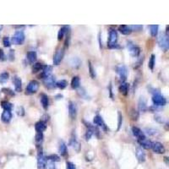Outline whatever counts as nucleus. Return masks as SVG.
I'll list each match as a JSON object with an SVG mask.
<instances>
[{"label":"nucleus","mask_w":169,"mask_h":169,"mask_svg":"<svg viewBox=\"0 0 169 169\" xmlns=\"http://www.w3.org/2000/svg\"><path fill=\"white\" fill-rule=\"evenodd\" d=\"M66 168L67 169H76L75 168V165L71 162H66Z\"/></svg>","instance_id":"nucleus-43"},{"label":"nucleus","mask_w":169,"mask_h":169,"mask_svg":"<svg viewBox=\"0 0 169 169\" xmlns=\"http://www.w3.org/2000/svg\"><path fill=\"white\" fill-rule=\"evenodd\" d=\"M13 82L15 84V89L17 92H20L21 90H22V81L21 79L19 78L18 76H15L14 79H13Z\"/></svg>","instance_id":"nucleus-20"},{"label":"nucleus","mask_w":169,"mask_h":169,"mask_svg":"<svg viewBox=\"0 0 169 169\" xmlns=\"http://www.w3.org/2000/svg\"><path fill=\"white\" fill-rule=\"evenodd\" d=\"M127 48L129 50L130 55L134 57V58L138 57L139 53H140V49H139V47L136 46L135 44H134V43H133L132 42H130V41H129V42H127Z\"/></svg>","instance_id":"nucleus-7"},{"label":"nucleus","mask_w":169,"mask_h":169,"mask_svg":"<svg viewBox=\"0 0 169 169\" xmlns=\"http://www.w3.org/2000/svg\"><path fill=\"white\" fill-rule=\"evenodd\" d=\"M157 42L159 47L165 52L168 51L169 48V40H168V34L166 33H162L160 34L157 39Z\"/></svg>","instance_id":"nucleus-3"},{"label":"nucleus","mask_w":169,"mask_h":169,"mask_svg":"<svg viewBox=\"0 0 169 169\" xmlns=\"http://www.w3.org/2000/svg\"><path fill=\"white\" fill-rule=\"evenodd\" d=\"M46 159L48 160L50 162H59L60 157L58 156V155L53 154V155H50V156H47L46 157Z\"/></svg>","instance_id":"nucleus-36"},{"label":"nucleus","mask_w":169,"mask_h":169,"mask_svg":"<svg viewBox=\"0 0 169 169\" xmlns=\"http://www.w3.org/2000/svg\"><path fill=\"white\" fill-rule=\"evenodd\" d=\"M122 123H123V116L121 115L120 113H119V125H118V130H119L120 127L122 125Z\"/></svg>","instance_id":"nucleus-44"},{"label":"nucleus","mask_w":169,"mask_h":169,"mask_svg":"<svg viewBox=\"0 0 169 169\" xmlns=\"http://www.w3.org/2000/svg\"><path fill=\"white\" fill-rule=\"evenodd\" d=\"M12 119V113L10 111H4L3 113L1 115V120L3 121V123L8 124L10 123V120Z\"/></svg>","instance_id":"nucleus-18"},{"label":"nucleus","mask_w":169,"mask_h":169,"mask_svg":"<svg viewBox=\"0 0 169 169\" xmlns=\"http://www.w3.org/2000/svg\"><path fill=\"white\" fill-rule=\"evenodd\" d=\"M53 71V67L50 66V65H45L43 66V69H42V73L40 75V77H42V79H45L47 77H48L51 75V73Z\"/></svg>","instance_id":"nucleus-17"},{"label":"nucleus","mask_w":169,"mask_h":169,"mask_svg":"<svg viewBox=\"0 0 169 169\" xmlns=\"http://www.w3.org/2000/svg\"><path fill=\"white\" fill-rule=\"evenodd\" d=\"M80 80L78 76H75L73 77V79L71 80V86L73 89H77L80 87Z\"/></svg>","instance_id":"nucleus-27"},{"label":"nucleus","mask_w":169,"mask_h":169,"mask_svg":"<svg viewBox=\"0 0 169 169\" xmlns=\"http://www.w3.org/2000/svg\"><path fill=\"white\" fill-rule=\"evenodd\" d=\"M70 145L74 148V149L79 152L80 150V144L79 143V141L77 140V138H76V134H75V132L72 133V135H71V138H70Z\"/></svg>","instance_id":"nucleus-12"},{"label":"nucleus","mask_w":169,"mask_h":169,"mask_svg":"<svg viewBox=\"0 0 169 169\" xmlns=\"http://www.w3.org/2000/svg\"><path fill=\"white\" fill-rule=\"evenodd\" d=\"M131 113H133V115H131V118H132V119H133V120L138 119V118H139V113H138V112H137V111H135L134 109H132V112H131Z\"/></svg>","instance_id":"nucleus-42"},{"label":"nucleus","mask_w":169,"mask_h":169,"mask_svg":"<svg viewBox=\"0 0 169 169\" xmlns=\"http://www.w3.org/2000/svg\"><path fill=\"white\" fill-rule=\"evenodd\" d=\"M3 43H4V46L5 47H10V45H11L10 37L9 36H4V39H3Z\"/></svg>","instance_id":"nucleus-40"},{"label":"nucleus","mask_w":169,"mask_h":169,"mask_svg":"<svg viewBox=\"0 0 169 169\" xmlns=\"http://www.w3.org/2000/svg\"><path fill=\"white\" fill-rule=\"evenodd\" d=\"M129 28L131 29V30H135V31H139L143 29V25H129Z\"/></svg>","instance_id":"nucleus-39"},{"label":"nucleus","mask_w":169,"mask_h":169,"mask_svg":"<svg viewBox=\"0 0 169 169\" xmlns=\"http://www.w3.org/2000/svg\"><path fill=\"white\" fill-rule=\"evenodd\" d=\"M43 66L44 65H42V64H40V63H36V64H34L33 67H32V73H37V72H39L41 70H42Z\"/></svg>","instance_id":"nucleus-33"},{"label":"nucleus","mask_w":169,"mask_h":169,"mask_svg":"<svg viewBox=\"0 0 169 169\" xmlns=\"http://www.w3.org/2000/svg\"><path fill=\"white\" fill-rule=\"evenodd\" d=\"M1 107L4 109V111H10V112L13 108V105L7 101H3L1 102Z\"/></svg>","instance_id":"nucleus-30"},{"label":"nucleus","mask_w":169,"mask_h":169,"mask_svg":"<svg viewBox=\"0 0 169 169\" xmlns=\"http://www.w3.org/2000/svg\"><path fill=\"white\" fill-rule=\"evenodd\" d=\"M26 59L28 60V62L30 64H33L34 62H36V60L37 59V55H36V53L34 52V51H30V52H28L27 54H26Z\"/></svg>","instance_id":"nucleus-23"},{"label":"nucleus","mask_w":169,"mask_h":169,"mask_svg":"<svg viewBox=\"0 0 169 169\" xmlns=\"http://www.w3.org/2000/svg\"><path fill=\"white\" fill-rule=\"evenodd\" d=\"M9 78H10V74L8 72H3L2 74H0V83L4 84L7 82Z\"/></svg>","instance_id":"nucleus-31"},{"label":"nucleus","mask_w":169,"mask_h":169,"mask_svg":"<svg viewBox=\"0 0 169 169\" xmlns=\"http://www.w3.org/2000/svg\"><path fill=\"white\" fill-rule=\"evenodd\" d=\"M64 56V48H59L53 56V64L59 65L62 62Z\"/></svg>","instance_id":"nucleus-9"},{"label":"nucleus","mask_w":169,"mask_h":169,"mask_svg":"<svg viewBox=\"0 0 169 169\" xmlns=\"http://www.w3.org/2000/svg\"><path fill=\"white\" fill-rule=\"evenodd\" d=\"M132 132H133V134L134 136L138 139V140H143V139H146L143 131L138 127H135V126L132 127Z\"/></svg>","instance_id":"nucleus-14"},{"label":"nucleus","mask_w":169,"mask_h":169,"mask_svg":"<svg viewBox=\"0 0 169 169\" xmlns=\"http://www.w3.org/2000/svg\"><path fill=\"white\" fill-rule=\"evenodd\" d=\"M158 25H150V34L152 36H156L158 33Z\"/></svg>","instance_id":"nucleus-32"},{"label":"nucleus","mask_w":169,"mask_h":169,"mask_svg":"<svg viewBox=\"0 0 169 169\" xmlns=\"http://www.w3.org/2000/svg\"><path fill=\"white\" fill-rule=\"evenodd\" d=\"M69 113H70V118L72 119H75L77 117V107L74 102L70 101L69 102Z\"/></svg>","instance_id":"nucleus-13"},{"label":"nucleus","mask_w":169,"mask_h":169,"mask_svg":"<svg viewBox=\"0 0 169 169\" xmlns=\"http://www.w3.org/2000/svg\"><path fill=\"white\" fill-rule=\"evenodd\" d=\"M2 29H3V25H0V30H2Z\"/></svg>","instance_id":"nucleus-47"},{"label":"nucleus","mask_w":169,"mask_h":169,"mask_svg":"<svg viewBox=\"0 0 169 169\" xmlns=\"http://www.w3.org/2000/svg\"><path fill=\"white\" fill-rule=\"evenodd\" d=\"M40 97L41 103L42 105V107L45 110H47L48 108V106H49V98H48V96L46 94H42Z\"/></svg>","instance_id":"nucleus-21"},{"label":"nucleus","mask_w":169,"mask_h":169,"mask_svg":"<svg viewBox=\"0 0 169 169\" xmlns=\"http://www.w3.org/2000/svg\"><path fill=\"white\" fill-rule=\"evenodd\" d=\"M0 60H1V61H4V60H5L4 52V51H3L2 49H0Z\"/></svg>","instance_id":"nucleus-45"},{"label":"nucleus","mask_w":169,"mask_h":169,"mask_svg":"<svg viewBox=\"0 0 169 169\" xmlns=\"http://www.w3.org/2000/svg\"><path fill=\"white\" fill-rule=\"evenodd\" d=\"M2 91L6 95H9V96H15V92L12 90L9 89V88H3L2 89Z\"/></svg>","instance_id":"nucleus-41"},{"label":"nucleus","mask_w":169,"mask_h":169,"mask_svg":"<svg viewBox=\"0 0 169 169\" xmlns=\"http://www.w3.org/2000/svg\"><path fill=\"white\" fill-rule=\"evenodd\" d=\"M150 149L156 154H163L165 152L164 145L160 142H152Z\"/></svg>","instance_id":"nucleus-11"},{"label":"nucleus","mask_w":169,"mask_h":169,"mask_svg":"<svg viewBox=\"0 0 169 169\" xmlns=\"http://www.w3.org/2000/svg\"><path fill=\"white\" fill-rule=\"evenodd\" d=\"M25 39V33L22 30H17L15 33V35L13 36L12 42H14V44L21 45L24 43Z\"/></svg>","instance_id":"nucleus-5"},{"label":"nucleus","mask_w":169,"mask_h":169,"mask_svg":"<svg viewBox=\"0 0 169 169\" xmlns=\"http://www.w3.org/2000/svg\"><path fill=\"white\" fill-rule=\"evenodd\" d=\"M94 124L96 125H97V126L101 127V128L103 129L104 131H107V129H107V125H106V124H105L103 119H102L101 116H99V115L95 116Z\"/></svg>","instance_id":"nucleus-15"},{"label":"nucleus","mask_w":169,"mask_h":169,"mask_svg":"<svg viewBox=\"0 0 169 169\" xmlns=\"http://www.w3.org/2000/svg\"><path fill=\"white\" fill-rule=\"evenodd\" d=\"M47 129V125L43 121H39L35 125V129L37 133H42Z\"/></svg>","instance_id":"nucleus-22"},{"label":"nucleus","mask_w":169,"mask_h":169,"mask_svg":"<svg viewBox=\"0 0 169 169\" xmlns=\"http://www.w3.org/2000/svg\"><path fill=\"white\" fill-rule=\"evenodd\" d=\"M40 84L36 80H31L29 84H27L26 89H25V93L27 95H32L36 93V91L39 89Z\"/></svg>","instance_id":"nucleus-4"},{"label":"nucleus","mask_w":169,"mask_h":169,"mask_svg":"<svg viewBox=\"0 0 169 169\" xmlns=\"http://www.w3.org/2000/svg\"><path fill=\"white\" fill-rule=\"evenodd\" d=\"M88 66H89V73L90 77H91L92 79H95V78H96V72H95L94 68H93V66H92L91 63H90V61L88 62Z\"/></svg>","instance_id":"nucleus-38"},{"label":"nucleus","mask_w":169,"mask_h":169,"mask_svg":"<svg viewBox=\"0 0 169 169\" xmlns=\"http://www.w3.org/2000/svg\"><path fill=\"white\" fill-rule=\"evenodd\" d=\"M129 85L128 83H122L120 84L119 86V91L124 95V96H127L128 93H129Z\"/></svg>","instance_id":"nucleus-26"},{"label":"nucleus","mask_w":169,"mask_h":169,"mask_svg":"<svg viewBox=\"0 0 169 169\" xmlns=\"http://www.w3.org/2000/svg\"><path fill=\"white\" fill-rule=\"evenodd\" d=\"M118 33L115 30H111L109 31V37L107 42V47L109 48H119L118 46Z\"/></svg>","instance_id":"nucleus-2"},{"label":"nucleus","mask_w":169,"mask_h":169,"mask_svg":"<svg viewBox=\"0 0 169 169\" xmlns=\"http://www.w3.org/2000/svg\"><path fill=\"white\" fill-rule=\"evenodd\" d=\"M43 84H44L45 87H47V89H53L56 86V80H55V77L53 75H50L48 77L43 79Z\"/></svg>","instance_id":"nucleus-10"},{"label":"nucleus","mask_w":169,"mask_h":169,"mask_svg":"<svg viewBox=\"0 0 169 169\" xmlns=\"http://www.w3.org/2000/svg\"><path fill=\"white\" fill-rule=\"evenodd\" d=\"M68 29H69L68 26H63L62 28H60L59 31L58 33V39H59V41H61L64 38V34L68 31Z\"/></svg>","instance_id":"nucleus-29"},{"label":"nucleus","mask_w":169,"mask_h":169,"mask_svg":"<svg viewBox=\"0 0 169 169\" xmlns=\"http://www.w3.org/2000/svg\"><path fill=\"white\" fill-rule=\"evenodd\" d=\"M35 140L37 145H40L43 141V134L42 133H36L35 137Z\"/></svg>","instance_id":"nucleus-37"},{"label":"nucleus","mask_w":169,"mask_h":169,"mask_svg":"<svg viewBox=\"0 0 169 169\" xmlns=\"http://www.w3.org/2000/svg\"><path fill=\"white\" fill-rule=\"evenodd\" d=\"M119 30L120 32H121L123 35H125V36L129 35V34H131V32H132V30H131V29L129 28V25H120L119 28Z\"/></svg>","instance_id":"nucleus-25"},{"label":"nucleus","mask_w":169,"mask_h":169,"mask_svg":"<svg viewBox=\"0 0 169 169\" xmlns=\"http://www.w3.org/2000/svg\"><path fill=\"white\" fill-rule=\"evenodd\" d=\"M152 102L156 106H164L167 103V100L160 92H155L152 96Z\"/></svg>","instance_id":"nucleus-6"},{"label":"nucleus","mask_w":169,"mask_h":169,"mask_svg":"<svg viewBox=\"0 0 169 169\" xmlns=\"http://www.w3.org/2000/svg\"><path fill=\"white\" fill-rule=\"evenodd\" d=\"M59 151L60 155L62 156H66L68 154V149H67V145L65 144L64 141L60 140L59 141Z\"/></svg>","instance_id":"nucleus-19"},{"label":"nucleus","mask_w":169,"mask_h":169,"mask_svg":"<svg viewBox=\"0 0 169 169\" xmlns=\"http://www.w3.org/2000/svg\"><path fill=\"white\" fill-rule=\"evenodd\" d=\"M139 108L142 112H145L147 109V105H146V101L144 97H140L139 101Z\"/></svg>","instance_id":"nucleus-28"},{"label":"nucleus","mask_w":169,"mask_h":169,"mask_svg":"<svg viewBox=\"0 0 169 169\" xmlns=\"http://www.w3.org/2000/svg\"><path fill=\"white\" fill-rule=\"evenodd\" d=\"M138 142H139V145L142 147V148H144V149H150L151 148V144H152V142L149 140V139H145L143 140H138Z\"/></svg>","instance_id":"nucleus-24"},{"label":"nucleus","mask_w":169,"mask_h":169,"mask_svg":"<svg viewBox=\"0 0 169 169\" xmlns=\"http://www.w3.org/2000/svg\"><path fill=\"white\" fill-rule=\"evenodd\" d=\"M135 155H136V157H137V159L139 162H144L145 161V153L144 150L142 149L141 147L136 148Z\"/></svg>","instance_id":"nucleus-16"},{"label":"nucleus","mask_w":169,"mask_h":169,"mask_svg":"<svg viewBox=\"0 0 169 169\" xmlns=\"http://www.w3.org/2000/svg\"><path fill=\"white\" fill-rule=\"evenodd\" d=\"M14 27L15 28H24L25 27V25H14Z\"/></svg>","instance_id":"nucleus-46"},{"label":"nucleus","mask_w":169,"mask_h":169,"mask_svg":"<svg viewBox=\"0 0 169 169\" xmlns=\"http://www.w3.org/2000/svg\"><path fill=\"white\" fill-rule=\"evenodd\" d=\"M155 64H156V56L154 54H151L150 58L149 60V64H148V67L150 70H154Z\"/></svg>","instance_id":"nucleus-35"},{"label":"nucleus","mask_w":169,"mask_h":169,"mask_svg":"<svg viewBox=\"0 0 169 169\" xmlns=\"http://www.w3.org/2000/svg\"><path fill=\"white\" fill-rule=\"evenodd\" d=\"M116 71L118 73V75H119L120 79L122 81H125L127 77H128V70L127 67L125 65H119L116 69Z\"/></svg>","instance_id":"nucleus-8"},{"label":"nucleus","mask_w":169,"mask_h":169,"mask_svg":"<svg viewBox=\"0 0 169 169\" xmlns=\"http://www.w3.org/2000/svg\"><path fill=\"white\" fill-rule=\"evenodd\" d=\"M38 153H37V169H47V159L44 156L42 149L40 145H37Z\"/></svg>","instance_id":"nucleus-1"},{"label":"nucleus","mask_w":169,"mask_h":169,"mask_svg":"<svg viewBox=\"0 0 169 169\" xmlns=\"http://www.w3.org/2000/svg\"><path fill=\"white\" fill-rule=\"evenodd\" d=\"M67 85H68V82H67V80H61L58 82H56V86L61 90L66 88Z\"/></svg>","instance_id":"nucleus-34"}]
</instances>
